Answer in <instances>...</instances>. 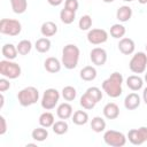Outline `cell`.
Wrapping results in <instances>:
<instances>
[{
	"mask_svg": "<svg viewBox=\"0 0 147 147\" xmlns=\"http://www.w3.org/2000/svg\"><path fill=\"white\" fill-rule=\"evenodd\" d=\"M122 83L123 76L122 74L115 71L102 83V90L110 98H118L122 94Z\"/></svg>",
	"mask_w": 147,
	"mask_h": 147,
	"instance_id": "6da1fadb",
	"label": "cell"
},
{
	"mask_svg": "<svg viewBox=\"0 0 147 147\" xmlns=\"http://www.w3.org/2000/svg\"><path fill=\"white\" fill-rule=\"evenodd\" d=\"M79 55H80V51L78 48V46H76L75 44H68L63 47L62 49V65H64L65 69H75L78 64L79 61Z\"/></svg>",
	"mask_w": 147,
	"mask_h": 147,
	"instance_id": "7a4b0ae2",
	"label": "cell"
},
{
	"mask_svg": "<svg viewBox=\"0 0 147 147\" xmlns=\"http://www.w3.org/2000/svg\"><path fill=\"white\" fill-rule=\"evenodd\" d=\"M17 100L18 103L23 107L32 106L39 100V91L34 86L24 87L17 93Z\"/></svg>",
	"mask_w": 147,
	"mask_h": 147,
	"instance_id": "3957f363",
	"label": "cell"
},
{
	"mask_svg": "<svg viewBox=\"0 0 147 147\" xmlns=\"http://www.w3.org/2000/svg\"><path fill=\"white\" fill-rule=\"evenodd\" d=\"M21 67L13 62L11 60H2L0 61V74L1 76L8 78V79H16L21 76Z\"/></svg>",
	"mask_w": 147,
	"mask_h": 147,
	"instance_id": "277c9868",
	"label": "cell"
},
{
	"mask_svg": "<svg viewBox=\"0 0 147 147\" xmlns=\"http://www.w3.org/2000/svg\"><path fill=\"white\" fill-rule=\"evenodd\" d=\"M22 31V25L20 21L14 18H2L0 21V32L10 37L18 36Z\"/></svg>",
	"mask_w": 147,
	"mask_h": 147,
	"instance_id": "5b68a950",
	"label": "cell"
},
{
	"mask_svg": "<svg viewBox=\"0 0 147 147\" xmlns=\"http://www.w3.org/2000/svg\"><path fill=\"white\" fill-rule=\"evenodd\" d=\"M59 100H60L59 91L56 88H47L41 96L40 105L45 110H51V109L55 108Z\"/></svg>",
	"mask_w": 147,
	"mask_h": 147,
	"instance_id": "8992f818",
	"label": "cell"
},
{
	"mask_svg": "<svg viewBox=\"0 0 147 147\" xmlns=\"http://www.w3.org/2000/svg\"><path fill=\"white\" fill-rule=\"evenodd\" d=\"M126 137L124 133L116 130H108L103 134V140L108 146L111 147H123L126 144Z\"/></svg>",
	"mask_w": 147,
	"mask_h": 147,
	"instance_id": "52a82bcc",
	"label": "cell"
},
{
	"mask_svg": "<svg viewBox=\"0 0 147 147\" xmlns=\"http://www.w3.org/2000/svg\"><path fill=\"white\" fill-rule=\"evenodd\" d=\"M147 67V55L144 52L136 53L130 60L129 68L133 74H142L145 72Z\"/></svg>",
	"mask_w": 147,
	"mask_h": 147,
	"instance_id": "ba28073f",
	"label": "cell"
},
{
	"mask_svg": "<svg viewBox=\"0 0 147 147\" xmlns=\"http://www.w3.org/2000/svg\"><path fill=\"white\" fill-rule=\"evenodd\" d=\"M126 138L132 145H142L145 141H147V127L140 126L139 129H131L127 132Z\"/></svg>",
	"mask_w": 147,
	"mask_h": 147,
	"instance_id": "9c48e42d",
	"label": "cell"
},
{
	"mask_svg": "<svg viewBox=\"0 0 147 147\" xmlns=\"http://www.w3.org/2000/svg\"><path fill=\"white\" fill-rule=\"evenodd\" d=\"M108 39V32L105 29H92L87 32V40L92 45H100Z\"/></svg>",
	"mask_w": 147,
	"mask_h": 147,
	"instance_id": "30bf717a",
	"label": "cell"
},
{
	"mask_svg": "<svg viewBox=\"0 0 147 147\" xmlns=\"http://www.w3.org/2000/svg\"><path fill=\"white\" fill-rule=\"evenodd\" d=\"M90 59L93 64L101 67L107 62V52L101 47H95L90 53Z\"/></svg>",
	"mask_w": 147,
	"mask_h": 147,
	"instance_id": "8fae6325",
	"label": "cell"
},
{
	"mask_svg": "<svg viewBox=\"0 0 147 147\" xmlns=\"http://www.w3.org/2000/svg\"><path fill=\"white\" fill-rule=\"evenodd\" d=\"M118 49L122 54L124 55H130L134 52L136 49V45H134V41L131 39V38H126V37H123L122 39H119L118 41Z\"/></svg>",
	"mask_w": 147,
	"mask_h": 147,
	"instance_id": "7c38bea8",
	"label": "cell"
},
{
	"mask_svg": "<svg viewBox=\"0 0 147 147\" xmlns=\"http://www.w3.org/2000/svg\"><path fill=\"white\" fill-rule=\"evenodd\" d=\"M140 102H141L140 96L137 93L132 92V93H130V94H127L125 96V99H124V107L127 110H134V109H137L140 106Z\"/></svg>",
	"mask_w": 147,
	"mask_h": 147,
	"instance_id": "4fadbf2b",
	"label": "cell"
},
{
	"mask_svg": "<svg viewBox=\"0 0 147 147\" xmlns=\"http://www.w3.org/2000/svg\"><path fill=\"white\" fill-rule=\"evenodd\" d=\"M61 65H62V62H60L59 59L56 57H47L44 62V67L46 69V71L51 72V74H55V72H59L61 70Z\"/></svg>",
	"mask_w": 147,
	"mask_h": 147,
	"instance_id": "5bb4252c",
	"label": "cell"
},
{
	"mask_svg": "<svg viewBox=\"0 0 147 147\" xmlns=\"http://www.w3.org/2000/svg\"><path fill=\"white\" fill-rule=\"evenodd\" d=\"M103 115L107 119H116L119 116V108L115 102H108L103 107Z\"/></svg>",
	"mask_w": 147,
	"mask_h": 147,
	"instance_id": "9a60e30c",
	"label": "cell"
},
{
	"mask_svg": "<svg viewBox=\"0 0 147 147\" xmlns=\"http://www.w3.org/2000/svg\"><path fill=\"white\" fill-rule=\"evenodd\" d=\"M72 106L68 102H63L61 105H59L57 109H56V115L60 119H68L72 116Z\"/></svg>",
	"mask_w": 147,
	"mask_h": 147,
	"instance_id": "2e32d148",
	"label": "cell"
},
{
	"mask_svg": "<svg viewBox=\"0 0 147 147\" xmlns=\"http://www.w3.org/2000/svg\"><path fill=\"white\" fill-rule=\"evenodd\" d=\"M126 85L131 91H139L142 88L144 79L138 75H131L126 78Z\"/></svg>",
	"mask_w": 147,
	"mask_h": 147,
	"instance_id": "e0dca14e",
	"label": "cell"
},
{
	"mask_svg": "<svg viewBox=\"0 0 147 147\" xmlns=\"http://www.w3.org/2000/svg\"><path fill=\"white\" fill-rule=\"evenodd\" d=\"M40 32L44 37H52L57 32V25L52 21H47L42 23L40 28Z\"/></svg>",
	"mask_w": 147,
	"mask_h": 147,
	"instance_id": "ac0fdd59",
	"label": "cell"
},
{
	"mask_svg": "<svg viewBox=\"0 0 147 147\" xmlns=\"http://www.w3.org/2000/svg\"><path fill=\"white\" fill-rule=\"evenodd\" d=\"M1 53L5 56V59L14 60V59H16V56L18 54V51H17V47L13 44H5L1 48Z\"/></svg>",
	"mask_w": 147,
	"mask_h": 147,
	"instance_id": "d6986e66",
	"label": "cell"
},
{
	"mask_svg": "<svg viewBox=\"0 0 147 147\" xmlns=\"http://www.w3.org/2000/svg\"><path fill=\"white\" fill-rule=\"evenodd\" d=\"M132 16V9L129 6H121L116 11V18L119 22H127Z\"/></svg>",
	"mask_w": 147,
	"mask_h": 147,
	"instance_id": "ffe728a7",
	"label": "cell"
},
{
	"mask_svg": "<svg viewBox=\"0 0 147 147\" xmlns=\"http://www.w3.org/2000/svg\"><path fill=\"white\" fill-rule=\"evenodd\" d=\"M79 75H80V78H82L83 80H85V82H91V80H94V79H95V77H96V70H95V68L92 67V65H86V67H84V68L80 70Z\"/></svg>",
	"mask_w": 147,
	"mask_h": 147,
	"instance_id": "44dd1931",
	"label": "cell"
},
{
	"mask_svg": "<svg viewBox=\"0 0 147 147\" xmlns=\"http://www.w3.org/2000/svg\"><path fill=\"white\" fill-rule=\"evenodd\" d=\"M51 45H52L51 40L47 37H42L36 41L34 47H36L37 52H39V53H47L51 49Z\"/></svg>",
	"mask_w": 147,
	"mask_h": 147,
	"instance_id": "7402d4cb",
	"label": "cell"
},
{
	"mask_svg": "<svg viewBox=\"0 0 147 147\" xmlns=\"http://www.w3.org/2000/svg\"><path fill=\"white\" fill-rule=\"evenodd\" d=\"M71 118H72V122L76 125H85L88 122V115L84 110H77V111H75L72 114Z\"/></svg>",
	"mask_w": 147,
	"mask_h": 147,
	"instance_id": "603a6c76",
	"label": "cell"
},
{
	"mask_svg": "<svg viewBox=\"0 0 147 147\" xmlns=\"http://www.w3.org/2000/svg\"><path fill=\"white\" fill-rule=\"evenodd\" d=\"M55 123V119H54V115L49 111H45L42 113L40 116H39V124L44 127H51L53 126V124Z\"/></svg>",
	"mask_w": 147,
	"mask_h": 147,
	"instance_id": "cb8c5ba5",
	"label": "cell"
},
{
	"mask_svg": "<svg viewBox=\"0 0 147 147\" xmlns=\"http://www.w3.org/2000/svg\"><path fill=\"white\" fill-rule=\"evenodd\" d=\"M10 5L15 14H23L28 8V0H10Z\"/></svg>",
	"mask_w": 147,
	"mask_h": 147,
	"instance_id": "d4e9b609",
	"label": "cell"
},
{
	"mask_svg": "<svg viewBox=\"0 0 147 147\" xmlns=\"http://www.w3.org/2000/svg\"><path fill=\"white\" fill-rule=\"evenodd\" d=\"M91 127H92V130L94 132L100 133V132L105 131V129H106V122H105V119L102 117L95 116L91 121Z\"/></svg>",
	"mask_w": 147,
	"mask_h": 147,
	"instance_id": "484cf974",
	"label": "cell"
},
{
	"mask_svg": "<svg viewBox=\"0 0 147 147\" xmlns=\"http://www.w3.org/2000/svg\"><path fill=\"white\" fill-rule=\"evenodd\" d=\"M31 137H32L33 140L41 142V141H44V140L47 139V137H48V131L46 130V127L40 126V127H37V129H34V130L32 131Z\"/></svg>",
	"mask_w": 147,
	"mask_h": 147,
	"instance_id": "4316f807",
	"label": "cell"
},
{
	"mask_svg": "<svg viewBox=\"0 0 147 147\" xmlns=\"http://www.w3.org/2000/svg\"><path fill=\"white\" fill-rule=\"evenodd\" d=\"M60 18H61L62 23H64V24H71L75 21V18H76V13L72 11V10H69L67 8H63L60 11Z\"/></svg>",
	"mask_w": 147,
	"mask_h": 147,
	"instance_id": "83f0119b",
	"label": "cell"
},
{
	"mask_svg": "<svg viewBox=\"0 0 147 147\" xmlns=\"http://www.w3.org/2000/svg\"><path fill=\"white\" fill-rule=\"evenodd\" d=\"M126 32V29L124 25L117 23V24H113L111 28H110V36L113 38H116V39H122L124 37Z\"/></svg>",
	"mask_w": 147,
	"mask_h": 147,
	"instance_id": "f1b7e54d",
	"label": "cell"
},
{
	"mask_svg": "<svg viewBox=\"0 0 147 147\" xmlns=\"http://www.w3.org/2000/svg\"><path fill=\"white\" fill-rule=\"evenodd\" d=\"M52 129H53V132H54L55 134L62 136V134H64V133L68 132L69 125H68V123L65 122V119H61V121L55 122V123L53 124Z\"/></svg>",
	"mask_w": 147,
	"mask_h": 147,
	"instance_id": "f546056e",
	"label": "cell"
},
{
	"mask_svg": "<svg viewBox=\"0 0 147 147\" xmlns=\"http://www.w3.org/2000/svg\"><path fill=\"white\" fill-rule=\"evenodd\" d=\"M17 47V51H18V54L21 55H28L30 52H31V48H32V44L30 40L28 39H23L18 42V45L16 46Z\"/></svg>",
	"mask_w": 147,
	"mask_h": 147,
	"instance_id": "4dcf8cb0",
	"label": "cell"
},
{
	"mask_svg": "<svg viewBox=\"0 0 147 147\" xmlns=\"http://www.w3.org/2000/svg\"><path fill=\"white\" fill-rule=\"evenodd\" d=\"M76 95H77V91H76V88L74 86L68 85V86H64L62 88V96H63V99L65 101H72V100H75Z\"/></svg>",
	"mask_w": 147,
	"mask_h": 147,
	"instance_id": "1f68e13d",
	"label": "cell"
},
{
	"mask_svg": "<svg viewBox=\"0 0 147 147\" xmlns=\"http://www.w3.org/2000/svg\"><path fill=\"white\" fill-rule=\"evenodd\" d=\"M80 106L83 107V108H85V109H93L94 107H95V105H96V102L85 92L82 96H80Z\"/></svg>",
	"mask_w": 147,
	"mask_h": 147,
	"instance_id": "d6a6232c",
	"label": "cell"
},
{
	"mask_svg": "<svg viewBox=\"0 0 147 147\" xmlns=\"http://www.w3.org/2000/svg\"><path fill=\"white\" fill-rule=\"evenodd\" d=\"M78 26L82 31H87L91 29L92 26V17L90 15H83L80 18H79V22H78Z\"/></svg>",
	"mask_w": 147,
	"mask_h": 147,
	"instance_id": "836d02e7",
	"label": "cell"
},
{
	"mask_svg": "<svg viewBox=\"0 0 147 147\" xmlns=\"http://www.w3.org/2000/svg\"><path fill=\"white\" fill-rule=\"evenodd\" d=\"M86 93H87L96 103L102 99V92H101V90H100L99 87H96V86L88 87V88L86 90Z\"/></svg>",
	"mask_w": 147,
	"mask_h": 147,
	"instance_id": "e575fe53",
	"label": "cell"
},
{
	"mask_svg": "<svg viewBox=\"0 0 147 147\" xmlns=\"http://www.w3.org/2000/svg\"><path fill=\"white\" fill-rule=\"evenodd\" d=\"M78 7H79L78 0H65V2H64V8L69 9V10H72L75 13L77 11Z\"/></svg>",
	"mask_w": 147,
	"mask_h": 147,
	"instance_id": "d590c367",
	"label": "cell"
},
{
	"mask_svg": "<svg viewBox=\"0 0 147 147\" xmlns=\"http://www.w3.org/2000/svg\"><path fill=\"white\" fill-rule=\"evenodd\" d=\"M9 87H10V83H9L8 78H6V77L1 78V79H0V92L3 93V92H6L7 90H9Z\"/></svg>",
	"mask_w": 147,
	"mask_h": 147,
	"instance_id": "8d00e7d4",
	"label": "cell"
},
{
	"mask_svg": "<svg viewBox=\"0 0 147 147\" xmlns=\"http://www.w3.org/2000/svg\"><path fill=\"white\" fill-rule=\"evenodd\" d=\"M0 123H1V127H0V134H5L7 131V123H6V118L3 116H0Z\"/></svg>",
	"mask_w": 147,
	"mask_h": 147,
	"instance_id": "74e56055",
	"label": "cell"
},
{
	"mask_svg": "<svg viewBox=\"0 0 147 147\" xmlns=\"http://www.w3.org/2000/svg\"><path fill=\"white\" fill-rule=\"evenodd\" d=\"M47 2H48L51 6L56 7V6H60V5L63 2V0H47Z\"/></svg>",
	"mask_w": 147,
	"mask_h": 147,
	"instance_id": "f35d334b",
	"label": "cell"
},
{
	"mask_svg": "<svg viewBox=\"0 0 147 147\" xmlns=\"http://www.w3.org/2000/svg\"><path fill=\"white\" fill-rule=\"evenodd\" d=\"M142 100H144V102L147 105V87L144 88V92H142Z\"/></svg>",
	"mask_w": 147,
	"mask_h": 147,
	"instance_id": "ab89813d",
	"label": "cell"
},
{
	"mask_svg": "<svg viewBox=\"0 0 147 147\" xmlns=\"http://www.w3.org/2000/svg\"><path fill=\"white\" fill-rule=\"evenodd\" d=\"M3 103H5V98H3V94L1 93L0 94V108L3 107Z\"/></svg>",
	"mask_w": 147,
	"mask_h": 147,
	"instance_id": "60d3db41",
	"label": "cell"
},
{
	"mask_svg": "<svg viewBox=\"0 0 147 147\" xmlns=\"http://www.w3.org/2000/svg\"><path fill=\"white\" fill-rule=\"evenodd\" d=\"M138 2L141 5H145V3H147V0H138Z\"/></svg>",
	"mask_w": 147,
	"mask_h": 147,
	"instance_id": "b9f144b4",
	"label": "cell"
},
{
	"mask_svg": "<svg viewBox=\"0 0 147 147\" xmlns=\"http://www.w3.org/2000/svg\"><path fill=\"white\" fill-rule=\"evenodd\" d=\"M103 2H106V3H110V2H114L115 0H102Z\"/></svg>",
	"mask_w": 147,
	"mask_h": 147,
	"instance_id": "7bdbcfd3",
	"label": "cell"
},
{
	"mask_svg": "<svg viewBox=\"0 0 147 147\" xmlns=\"http://www.w3.org/2000/svg\"><path fill=\"white\" fill-rule=\"evenodd\" d=\"M144 79H145V82H146V83H147V72H146V74H145V78H144Z\"/></svg>",
	"mask_w": 147,
	"mask_h": 147,
	"instance_id": "ee69618b",
	"label": "cell"
},
{
	"mask_svg": "<svg viewBox=\"0 0 147 147\" xmlns=\"http://www.w3.org/2000/svg\"><path fill=\"white\" fill-rule=\"evenodd\" d=\"M123 1H125V2H131V1H133V0H123Z\"/></svg>",
	"mask_w": 147,
	"mask_h": 147,
	"instance_id": "f6af8a7d",
	"label": "cell"
},
{
	"mask_svg": "<svg viewBox=\"0 0 147 147\" xmlns=\"http://www.w3.org/2000/svg\"><path fill=\"white\" fill-rule=\"evenodd\" d=\"M146 51H147V44H146Z\"/></svg>",
	"mask_w": 147,
	"mask_h": 147,
	"instance_id": "bcb514c9",
	"label": "cell"
}]
</instances>
